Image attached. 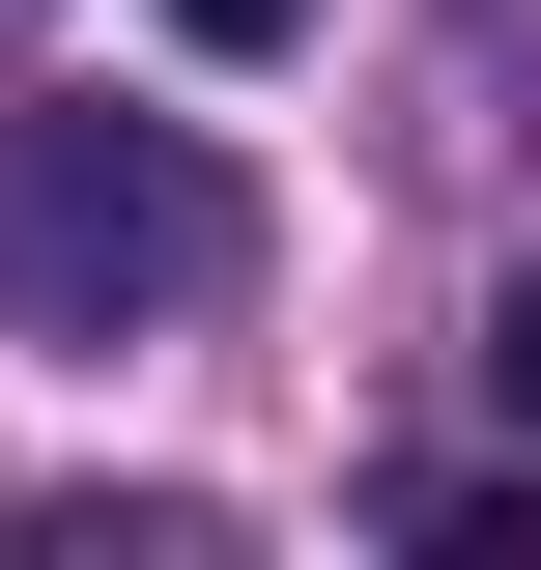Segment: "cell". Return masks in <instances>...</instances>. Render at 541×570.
I'll return each mask as SVG.
<instances>
[{"mask_svg":"<svg viewBox=\"0 0 541 570\" xmlns=\"http://www.w3.org/2000/svg\"><path fill=\"white\" fill-rule=\"evenodd\" d=\"M228 285H257L228 142H171V115H0V314L29 343H171Z\"/></svg>","mask_w":541,"mask_h":570,"instance_id":"obj_1","label":"cell"},{"mask_svg":"<svg viewBox=\"0 0 541 570\" xmlns=\"http://www.w3.org/2000/svg\"><path fill=\"white\" fill-rule=\"evenodd\" d=\"M400 542L427 570H541V485H400Z\"/></svg>","mask_w":541,"mask_h":570,"instance_id":"obj_2","label":"cell"},{"mask_svg":"<svg viewBox=\"0 0 541 570\" xmlns=\"http://www.w3.org/2000/svg\"><path fill=\"white\" fill-rule=\"evenodd\" d=\"M171 29H200V58H285V29H314V0H171Z\"/></svg>","mask_w":541,"mask_h":570,"instance_id":"obj_3","label":"cell"},{"mask_svg":"<svg viewBox=\"0 0 541 570\" xmlns=\"http://www.w3.org/2000/svg\"><path fill=\"white\" fill-rule=\"evenodd\" d=\"M484 371H513V428H541V257H513V314H484Z\"/></svg>","mask_w":541,"mask_h":570,"instance_id":"obj_4","label":"cell"}]
</instances>
